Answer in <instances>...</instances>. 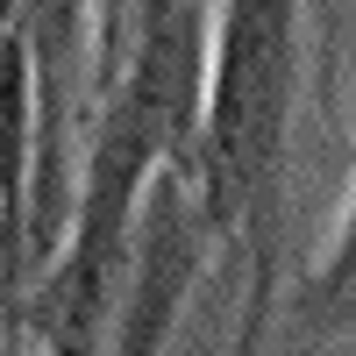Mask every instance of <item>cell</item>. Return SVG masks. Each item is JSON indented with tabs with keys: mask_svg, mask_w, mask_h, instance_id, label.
I'll return each instance as SVG.
<instances>
[{
	"mask_svg": "<svg viewBox=\"0 0 356 356\" xmlns=\"http://www.w3.org/2000/svg\"><path fill=\"white\" fill-rule=\"evenodd\" d=\"M285 93H292V0H235L221 29V72H214V207L235 214L264 193L285 136Z\"/></svg>",
	"mask_w": 356,
	"mask_h": 356,
	"instance_id": "obj_1",
	"label": "cell"
}]
</instances>
